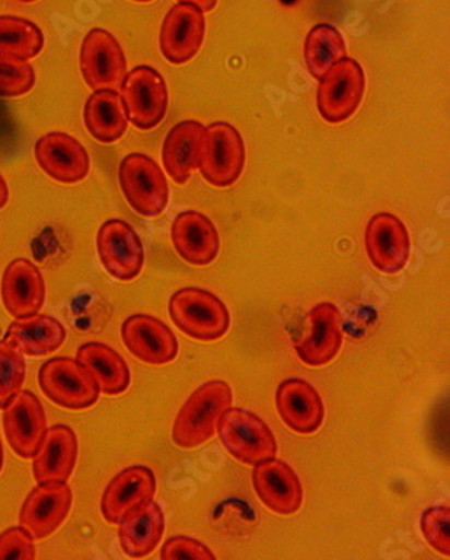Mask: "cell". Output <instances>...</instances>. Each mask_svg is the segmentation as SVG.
<instances>
[{
	"instance_id": "cell-38",
	"label": "cell",
	"mask_w": 450,
	"mask_h": 560,
	"mask_svg": "<svg viewBox=\"0 0 450 560\" xmlns=\"http://www.w3.org/2000/svg\"><path fill=\"white\" fill-rule=\"evenodd\" d=\"M2 468H4V444L0 440V474H2Z\"/></svg>"
},
{
	"instance_id": "cell-20",
	"label": "cell",
	"mask_w": 450,
	"mask_h": 560,
	"mask_svg": "<svg viewBox=\"0 0 450 560\" xmlns=\"http://www.w3.org/2000/svg\"><path fill=\"white\" fill-rule=\"evenodd\" d=\"M156 478L146 466H130L106 485L102 497V515L108 524L117 525L134 509L155 499Z\"/></svg>"
},
{
	"instance_id": "cell-4",
	"label": "cell",
	"mask_w": 450,
	"mask_h": 560,
	"mask_svg": "<svg viewBox=\"0 0 450 560\" xmlns=\"http://www.w3.org/2000/svg\"><path fill=\"white\" fill-rule=\"evenodd\" d=\"M246 167V143L239 130L227 121L205 127L199 150V171L211 186L229 187Z\"/></svg>"
},
{
	"instance_id": "cell-39",
	"label": "cell",
	"mask_w": 450,
	"mask_h": 560,
	"mask_svg": "<svg viewBox=\"0 0 450 560\" xmlns=\"http://www.w3.org/2000/svg\"><path fill=\"white\" fill-rule=\"evenodd\" d=\"M19 2H24V4H33V2H37V0H19Z\"/></svg>"
},
{
	"instance_id": "cell-16",
	"label": "cell",
	"mask_w": 450,
	"mask_h": 560,
	"mask_svg": "<svg viewBox=\"0 0 450 560\" xmlns=\"http://www.w3.org/2000/svg\"><path fill=\"white\" fill-rule=\"evenodd\" d=\"M37 165L59 184H78L90 175L92 161L83 143L74 137L51 131L40 137L34 147Z\"/></svg>"
},
{
	"instance_id": "cell-21",
	"label": "cell",
	"mask_w": 450,
	"mask_h": 560,
	"mask_svg": "<svg viewBox=\"0 0 450 560\" xmlns=\"http://www.w3.org/2000/svg\"><path fill=\"white\" fill-rule=\"evenodd\" d=\"M276 409L284 424L298 434L317 433L327 415L320 393L303 378H287L280 384Z\"/></svg>"
},
{
	"instance_id": "cell-36",
	"label": "cell",
	"mask_w": 450,
	"mask_h": 560,
	"mask_svg": "<svg viewBox=\"0 0 450 560\" xmlns=\"http://www.w3.org/2000/svg\"><path fill=\"white\" fill-rule=\"evenodd\" d=\"M178 2H189V4L199 5L204 12H211L217 8L218 0H178Z\"/></svg>"
},
{
	"instance_id": "cell-15",
	"label": "cell",
	"mask_w": 450,
	"mask_h": 560,
	"mask_svg": "<svg viewBox=\"0 0 450 560\" xmlns=\"http://www.w3.org/2000/svg\"><path fill=\"white\" fill-rule=\"evenodd\" d=\"M121 340L134 359L149 365L171 364L180 350L171 328L146 313L131 315L123 322Z\"/></svg>"
},
{
	"instance_id": "cell-28",
	"label": "cell",
	"mask_w": 450,
	"mask_h": 560,
	"mask_svg": "<svg viewBox=\"0 0 450 560\" xmlns=\"http://www.w3.org/2000/svg\"><path fill=\"white\" fill-rule=\"evenodd\" d=\"M84 127L98 142H118L127 133L128 118L117 90H96L84 103Z\"/></svg>"
},
{
	"instance_id": "cell-10",
	"label": "cell",
	"mask_w": 450,
	"mask_h": 560,
	"mask_svg": "<svg viewBox=\"0 0 450 560\" xmlns=\"http://www.w3.org/2000/svg\"><path fill=\"white\" fill-rule=\"evenodd\" d=\"M71 509L73 490L68 481L37 483L22 503L19 525L26 528L34 540L48 539L70 517Z\"/></svg>"
},
{
	"instance_id": "cell-19",
	"label": "cell",
	"mask_w": 450,
	"mask_h": 560,
	"mask_svg": "<svg viewBox=\"0 0 450 560\" xmlns=\"http://www.w3.org/2000/svg\"><path fill=\"white\" fill-rule=\"evenodd\" d=\"M308 318L309 334L296 342V353L308 368H323L342 350V313L333 303H320L309 312Z\"/></svg>"
},
{
	"instance_id": "cell-12",
	"label": "cell",
	"mask_w": 450,
	"mask_h": 560,
	"mask_svg": "<svg viewBox=\"0 0 450 560\" xmlns=\"http://www.w3.org/2000/svg\"><path fill=\"white\" fill-rule=\"evenodd\" d=\"M208 33L205 12L196 4L178 2L165 15L161 27V51L171 65L192 61Z\"/></svg>"
},
{
	"instance_id": "cell-32",
	"label": "cell",
	"mask_w": 450,
	"mask_h": 560,
	"mask_svg": "<svg viewBox=\"0 0 450 560\" xmlns=\"http://www.w3.org/2000/svg\"><path fill=\"white\" fill-rule=\"evenodd\" d=\"M36 84V71L26 59L0 55V98L27 95Z\"/></svg>"
},
{
	"instance_id": "cell-7",
	"label": "cell",
	"mask_w": 450,
	"mask_h": 560,
	"mask_svg": "<svg viewBox=\"0 0 450 560\" xmlns=\"http://www.w3.org/2000/svg\"><path fill=\"white\" fill-rule=\"evenodd\" d=\"M317 106L328 124H345L364 102L367 77L356 59L343 58L320 78Z\"/></svg>"
},
{
	"instance_id": "cell-23",
	"label": "cell",
	"mask_w": 450,
	"mask_h": 560,
	"mask_svg": "<svg viewBox=\"0 0 450 560\" xmlns=\"http://www.w3.org/2000/svg\"><path fill=\"white\" fill-rule=\"evenodd\" d=\"M80 456V441L70 425H52L33 458L36 483L70 481Z\"/></svg>"
},
{
	"instance_id": "cell-8",
	"label": "cell",
	"mask_w": 450,
	"mask_h": 560,
	"mask_svg": "<svg viewBox=\"0 0 450 560\" xmlns=\"http://www.w3.org/2000/svg\"><path fill=\"white\" fill-rule=\"evenodd\" d=\"M121 102L128 121L139 130H152L164 121L168 109V86L152 66H137L125 74Z\"/></svg>"
},
{
	"instance_id": "cell-9",
	"label": "cell",
	"mask_w": 450,
	"mask_h": 560,
	"mask_svg": "<svg viewBox=\"0 0 450 560\" xmlns=\"http://www.w3.org/2000/svg\"><path fill=\"white\" fill-rule=\"evenodd\" d=\"M80 70L93 92L118 90L127 74L128 61L117 37L102 27L90 31L81 44Z\"/></svg>"
},
{
	"instance_id": "cell-24",
	"label": "cell",
	"mask_w": 450,
	"mask_h": 560,
	"mask_svg": "<svg viewBox=\"0 0 450 560\" xmlns=\"http://www.w3.org/2000/svg\"><path fill=\"white\" fill-rule=\"evenodd\" d=\"M121 550L130 559H143L161 546L165 534V513L158 503L150 500L118 522Z\"/></svg>"
},
{
	"instance_id": "cell-1",
	"label": "cell",
	"mask_w": 450,
	"mask_h": 560,
	"mask_svg": "<svg viewBox=\"0 0 450 560\" xmlns=\"http://www.w3.org/2000/svg\"><path fill=\"white\" fill-rule=\"evenodd\" d=\"M233 387L224 381L202 384L175 418L171 440L182 450L202 446L214 438L218 418L233 406Z\"/></svg>"
},
{
	"instance_id": "cell-6",
	"label": "cell",
	"mask_w": 450,
	"mask_h": 560,
	"mask_svg": "<svg viewBox=\"0 0 450 560\" xmlns=\"http://www.w3.org/2000/svg\"><path fill=\"white\" fill-rule=\"evenodd\" d=\"M121 192L130 208L143 218H156L167 209L170 199L168 180L152 156L130 153L118 168Z\"/></svg>"
},
{
	"instance_id": "cell-5",
	"label": "cell",
	"mask_w": 450,
	"mask_h": 560,
	"mask_svg": "<svg viewBox=\"0 0 450 560\" xmlns=\"http://www.w3.org/2000/svg\"><path fill=\"white\" fill-rule=\"evenodd\" d=\"M37 383L51 402L68 411L93 408L102 394L93 375L71 357L44 362L37 372Z\"/></svg>"
},
{
	"instance_id": "cell-2",
	"label": "cell",
	"mask_w": 450,
	"mask_h": 560,
	"mask_svg": "<svg viewBox=\"0 0 450 560\" xmlns=\"http://www.w3.org/2000/svg\"><path fill=\"white\" fill-rule=\"evenodd\" d=\"M168 313L178 330L200 342H215L230 328L227 305L211 291L202 288H182L175 291L168 303Z\"/></svg>"
},
{
	"instance_id": "cell-11",
	"label": "cell",
	"mask_w": 450,
	"mask_h": 560,
	"mask_svg": "<svg viewBox=\"0 0 450 560\" xmlns=\"http://www.w3.org/2000/svg\"><path fill=\"white\" fill-rule=\"evenodd\" d=\"M96 252L105 270L120 281L139 278L145 266V249L139 233L121 219H109L99 228Z\"/></svg>"
},
{
	"instance_id": "cell-29",
	"label": "cell",
	"mask_w": 450,
	"mask_h": 560,
	"mask_svg": "<svg viewBox=\"0 0 450 560\" xmlns=\"http://www.w3.org/2000/svg\"><path fill=\"white\" fill-rule=\"evenodd\" d=\"M346 52L345 37L330 24H318L306 36L305 61L315 80H320Z\"/></svg>"
},
{
	"instance_id": "cell-35",
	"label": "cell",
	"mask_w": 450,
	"mask_h": 560,
	"mask_svg": "<svg viewBox=\"0 0 450 560\" xmlns=\"http://www.w3.org/2000/svg\"><path fill=\"white\" fill-rule=\"evenodd\" d=\"M162 560H215V553L200 540L171 537L161 549Z\"/></svg>"
},
{
	"instance_id": "cell-30",
	"label": "cell",
	"mask_w": 450,
	"mask_h": 560,
	"mask_svg": "<svg viewBox=\"0 0 450 560\" xmlns=\"http://www.w3.org/2000/svg\"><path fill=\"white\" fill-rule=\"evenodd\" d=\"M43 31L33 21L0 15V55L19 59H33L44 49Z\"/></svg>"
},
{
	"instance_id": "cell-22",
	"label": "cell",
	"mask_w": 450,
	"mask_h": 560,
	"mask_svg": "<svg viewBox=\"0 0 450 560\" xmlns=\"http://www.w3.org/2000/svg\"><path fill=\"white\" fill-rule=\"evenodd\" d=\"M171 244L183 261L192 266H209L221 252V236L214 222L197 211H186L171 224Z\"/></svg>"
},
{
	"instance_id": "cell-14",
	"label": "cell",
	"mask_w": 450,
	"mask_h": 560,
	"mask_svg": "<svg viewBox=\"0 0 450 560\" xmlns=\"http://www.w3.org/2000/svg\"><path fill=\"white\" fill-rule=\"evenodd\" d=\"M365 249L378 271L400 273L407 266L412 252L407 226L390 212L375 214L365 230Z\"/></svg>"
},
{
	"instance_id": "cell-27",
	"label": "cell",
	"mask_w": 450,
	"mask_h": 560,
	"mask_svg": "<svg viewBox=\"0 0 450 560\" xmlns=\"http://www.w3.org/2000/svg\"><path fill=\"white\" fill-rule=\"evenodd\" d=\"M4 339L14 343L24 355L46 357L64 346L66 328L51 315L37 313L29 318H14Z\"/></svg>"
},
{
	"instance_id": "cell-37",
	"label": "cell",
	"mask_w": 450,
	"mask_h": 560,
	"mask_svg": "<svg viewBox=\"0 0 450 560\" xmlns=\"http://www.w3.org/2000/svg\"><path fill=\"white\" fill-rule=\"evenodd\" d=\"M9 202V186L5 178L0 175V211L8 206Z\"/></svg>"
},
{
	"instance_id": "cell-18",
	"label": "cell",
	"mask_w": 450,
	"mask_h": 560,
	"mask_svg": "<svg viewBox=\"0 0 450 560\" xmlns=\"http://www.w3.org/2000/svg\"><path fill=\"white\" fill-rule=\"evenodd\" d=\"M0 299L5 312L17 320L37 315L46 302V281L39 268L24 258L9 262L0 281Z\"/></svg>"
},
{
	"instance_id": "cell-31",
	"label": "cell",
	"mask_w": 450,
	"mask_h": 560,
	"mask_svg": "<svg viewBox=\"0 0 450 560\" xmlns=\"http://www.w3.org/2000/svg\"><path fill=\"white\" fill-rule=\"evenodd\" d=\"M26 355L9 340H0V409L8 408L26 383Z\"/></svg>"
},
{
	"instance_id": "cell-25",
	"label": "cell",
	"mask_w": 450,
	"mask_h": 560,
	"mask_svg": "<svg viewBox=\"0 0 450 560\" xmlns=\"http://www.w3.org/2000/svg\"><path fill=\"white\" fill-rule=\"evenodd\" d=\"M205 127L197 120L180 121L168 131L162 164L175 184H187L199 167V150Z\"/></svg>"
},
{
	"instance_id": "cell-3",
	"label": "cell",
	"mask_w": 450,
	"mask_h": 560,
	"mask_svg": "<svg viewBox=\"0 0 450 560\" xmlns=\"http://www.w3.org/2000/svg\"><path fill=\"white\" fill-rule=\"evenodd\" d=\"M218 440L225 452L242 465L276 458L277 441L273 431L252 411L247 409H225L217 422Z\"/></svg>"
},
{
	"instance_id": "cell-40",
	"label": "cell",
	"mask_w": 450,
	"mask_h": 560,
	"mask_svg": "<svg viewBox=\"0 0 450 560\" xmlns=\"http://www.w3.org/2000/svg\"><path fill=\"white\" fill-rule=\"evenodd\" d=\"M133 2H142V4H145V2H152V0H133Z\"/></svg>"
},
{
	"instance_id": "cell-17",
	"label": "cell",
	"mask_w": 450,
	"mask_h": 560,
	"mask_svg": "<svg viewBox=\"0 0 450 560\" xmlns=\"http://www.w3.org/2000/svg\"><path fill=\"white\" fill-rule=\"evenodd\" d=\"M252 487L259 502L277 515H295L303 506L305 490L301 480L295 469L280 459L254 465Z\"/></svg>"
},
{
	"instance_id": "cell-33",
	"label": "cell",
	"mask_w": 450,
	"mask_h": 560,
	"mask_svg": "<svg viewBox=\"0 0 450 560\" xmlns=\"http://www.w3.org/2000/svg\"><path fill=\"white\" fill-rule=\"evenodd\" d=\"M450 509L446 505L430 506L422 513L421 532L424 539L440 556L450 557Z\"/></svg>"
},
{
	"instance_id": "cell-13",
	"label": "cell",
	"mask_w": 450,
	"mask_h": 560,
	"mask_svg": "<svg viewBox=\"0 0 450 560\" xmlns=\"http://www.w3.org/2000/svg\"><path fill=\"white\" fill-rule=\"evenodd\" d=\"M2 411V428L12 452L19 458L33 459L48 433V418L39 397L31 390H21Z\"/></svg>"
},
{
	"instance_id": "cell-26",
	"label": "cell",
	"mask_w": 450,
	"mask_h": 560,
	"mask_svg": "<svg viewBox=\"0 0 450 560\" xmlns=\"http://www.w3.org/2000/svg\"><path fill=\"white\" fill-rule=\"evenodd\" d=\"M76 361L93 375L106 396H121L130 387L131 372L127 361L106 343H83L76 350Z\"/></svg>"
},
{
	"instance_id": "cell-34",
	"label": "cell",
	"mask_w": 450,
	"mask_h": 560,
	"mask_svg": "<svg viewBox=\"0 0 450 560\" xmlns=\"http://www.w3.org/2000/svg\"><path fill=\"white\" fill-rule=\"evenodd\" d=\"M34 559H36V544L26 528L19 525L0 534V560Z\"/></svg>"
}]
</instances>
